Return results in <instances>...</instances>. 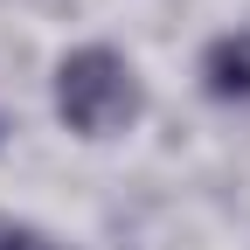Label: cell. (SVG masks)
<instances>
[{"mask_svg": "<svg viewBox=\"0 0 250 250\" xmlns=\"http://www.w3.org/2000/svg\"><path fill=\"white\" fill-rule=\"evenodd\" d=\"M139 77H132V62H125L118 49H70L56 62V118L70 125V132L83 139H111L125 132V125L139 118Z\"/></svg>", "mask_w": 250, "mask_h": 250, "instance_id": "cell-1", "label": "cell"}, {"mask_svg": "<svg viewBox=\"0 0 250 250\" xmlns=\"http://www.w3.org/2000/svg\"><path fill=\"white\" fill-rule=\"evenodd\" d=\"M202 90L215 104H250V28L215 35L202 49Z\"/></svg>", "mask_w": 250, "mask_h": 250, "instance_id": "cell-2", "label": "cell"}, {"mask_svg": "<svg viewBox=\"0 0 250 250\" xmlns=\"http://www.w3.org/2000/svg\"><path fill=\"white\" fill-rule=\"evenodd\" d=\"M0 250H62V243L42 236V229H28V223H7V229H0Z\"/></svg>", "mask_w": 250, "mask_h": 250, "instance_id": "cell-3", "label": "cell"}]
</instances>
